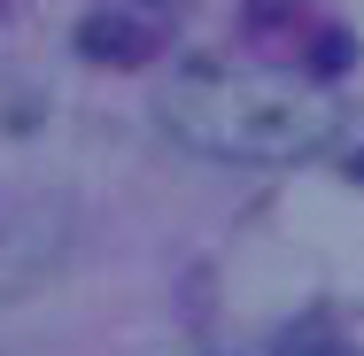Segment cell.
<instances>
[{"mask_svg":"<svg viewBox=\"0 0 364 356\" xmlns=\"http://www.w3.org/2000/svg\"><path fill=\"white\" fill-rule=\"evenodd\" d=\"M155 117L171 140H186L210 163H310L341 132V101H326L318 85L272 70H218V63L171 77Z\"/></svg>","mask_w":364,"mask_h":356,"instance_id":"cell-1","label":"cell"},{"mask_svg":"<svg viewBox=\"0 0 364 356\" xmlns=\"http://www.w3.org/2000/svg\"><path fill=\"white\" fill-rule=\"evenodd\" d=\"M77 47H85L93 63H147V55H155V39H147L140 23H117V16H93V23L77 31Z\"/></svg>","mask_w":364,"mask_h":356,"instance_id":"cell-2","label":"cell"},{"mask_svg":"<svg viewBox=\"0 0 364 356\" xmlns=\"http://www.w3.org/2000/svg\"><path fill=\"white\" fill-rule=\"evenodd\" d=\"M349 178H364V155H349Z\"/></svg>","mask_w":364,"mask_h":356,"instance_id":"cell-4","label":"cell"},{"mask_svg":"<svg viewBox=\"0 0 364 356\" xmlns=\"http://www.w3.org/2000/svg\"><path fill=\"white\" fill-rule=\"evenodd\" d=\"M279 356H357V349H341L333 333H287V341H279Z\"/></svg>","mask_w":364,"mask_h":356,"instance_id":"cell-3","label":"cell"}]
</instances>
